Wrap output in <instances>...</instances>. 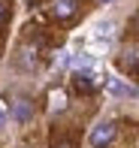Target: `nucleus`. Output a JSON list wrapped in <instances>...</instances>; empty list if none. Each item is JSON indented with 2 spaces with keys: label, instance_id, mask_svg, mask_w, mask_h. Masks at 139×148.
I'll return each mask as SVG.
<instances>
[{
  "label": "nucleus",
  "instance_id": "9b49d317",
  "mask_svg": "<svg viewBox=\"0 0 139 148\" xmlns=\"http://www.w3.org/2000/svg\"><path fill=\"white\" fill-rule=\"evenodd\" d=\"M136 27H139V15H136Z\"/></svg>",
  "mask_w": 139,
  "mask_h": 148
},
{
  "label": "nucleus",
  "instance_id": "f257e3e1",
  "mask_svg": "<svg viewBox=\"0 0 139 148\" xmlns=\"http://www.w3.org/2000/svg\"><path fill=\"white\" fill-rule=\"evenodd\" d=\"M112 139H115V124H109V121H103L91 130V145L94 148H106Z\"/></svg>",
  "mask_w": 139,
  "mask_h": 148
},
{
  "label": "nucleus",
  "instance_id": "0eeeda50",
  "mask_svg": "<svg viewBox=\"0 0 139 148\" xmlns=\"http://www.w3.org/2000/svg\"><path fill=\"white\" fill-rule=\"evenodd\" d=\"M64 106H67V97L61 91H51V109H64Z\"/></svg>",
  "mask_w": 139,
  "mask_h": 148
},
{
  "label": "nucleus",
  "instance_id": "7ed1b4c3",
  "mask_svg": "<svg viewBox=\"0 0 139 148\" xmlns=\"http://www.w3.org/2000/svg\"><path fill=\"white\" fill-rule=\"evenodd\" d=\"M12 115H15V121H30V115H34V106H30V100H15V109H12Z\"/></svg>",
  "mask_w": 139,
  "mask_h": 148
},
{
  "label": "nucleus",
  "instance_id": "39448f33",
  "mask_svg": "<svg viewBox=\"0 0 139 148\" xmlns=\"http://www.w3.org/2000/svg\"><path fill=\"white\" fill-rule=\"evenodd\" d=\"M106 91L109 94H115V97H133V88H127V85L124 82H118V79H109V82H106Z\"/></svg>",
  "mask_w": 139,
  "mask_h": 148
},
{
  "label": "nucleus",
  "instance_id": "f03ea898",
  "mask_svg": "<svg viewBox=\"0 0 139 148\" xmlns=\"http://www.w3.org/2000/svg\"><path fill=\"white\" fill-rule=\"evenodd\" d=\"M76 6H79L76 0H58L51 12H55V18H73L76 15Z\"/></svg>",
  "mask_w": 139,
  "mask_h": 148
},
{
  "label": "nucleus",
  "instance_id": "9d476101",
  "mask_svg": "<svg viewBox=\"0 0 139 148\" xmlns=\"http://www.w3.org/2000/svg\"><path fill=\"white\" fill-rule=\"evenodd\" d=\"M3 121H6V112H3V106H0V127H3Z\"/></svg>",
  "mask_w": 139,
  "mask_h": 148
},
{
  "label": "nucleus",
  "instance_id": "1a4fd4ad",
  "mask_svg": "<svg viewBox=\"0 0 139 148\" xmlns=\"http://www.w3.org/2000/svg\"><path fill=\"white\" fill-rule=\"evenodd\" d=\"M6 18V0H0V21Z\"/></svg>",
  "mask_w": 139,
  "mask_h": 148
},
{
  "label": "nucleus",
  "instance_id": "6e6552de",
  "mask_svg": "<svg viewBox=\"0 0 139 148\" xmlns=\"http://www.w3.org/2000/svg\"><path fill=\"white\" fill-rule=\"evenodd\" d=\"M55 148H73V142H70V139H64V142H55Z\"/></svg>",
  "mask_w": 139,
  "mask_h": 148
},
{
  "label": "nucleus",
  "instance_id": "20e7f679",
  "mask_svg": "<svg viewBox=\"0 0 139 148\" xmlns=\"http://www.w3.org/2000/svg\"><path fill=\"white\" fill-rule=\"evenodd\" d=\"M76 88H79V91H91V88H97V76H94V73L79 70V73H76Z\"/></svg>",
  "mask_w": 139,
  "mask_h": 148
},
{
  "label": "nucleus",
  "instance_id": "423d86ee",
  "mask_svg": "<svg viewBox=\"0 0 139 148\" xmlns=\"http://www.w3.org/2000/svg\"><path fill=\"white\" fill-rule=\"evenodd\" d=\"M121 64H124L127 73H139V49H127L124 58H121Z\"/></svg>",
  "mask_w": 139,
  "mask_h": 148
}]
</instances>
